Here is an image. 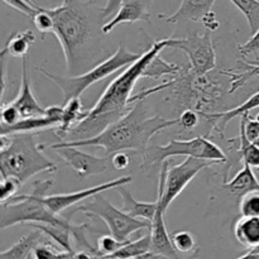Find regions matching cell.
Instances as JSON below:
<instances>
[{"label": "cell", "mask_w": 259, "mask_h": 259, "mask_svg": "<svg viewBox=\"0 0 259 259\" xmlns=\"http://www.w3.org/2000/svg\"><path fill=\"white\" fill-rule=\"evenodd\" d=\"M48 12L70 76H78L99 65L104 55L101 42L106 23L103 8L91 0H63L60 7Z\"/></svg>", "instance_id": "obj_1"}, {"label": "cell", "mask_w": 259, "mask_h": 259, "mask_svg": "<svg viewBox=\"0 0 259 259\" xmlns=\"http://www.w3.org/2000/svg\"><path fill=\"white\" fill-rule=\"evenodd\" d=\"M167 38L154 40L151 47L143 52L142 57L133 65L128 66L119 76H116L105 89L93 109L86 111L85 116L78 121L67 134L70 142L85 141L99 136L109 125L123 118L132 106V93L139 78H143V72L149 61L166 48Z\"/></svg>", "instance_id": "obj_2"}, {"label": "cell", "mask_w": 259, "mask_h": 259, "mask_svg": "<svg viewBox=\"0 0 259 259\" xmlns=\"http://www.w3.org/2000/svg\"><path fill=\"white\" fill-rule=\"evenodd\" d=\"M179 124V119H166L161 115H149L144 100L134 103L131 110L109 125L94 138L85 141L62 142L71 147H101L106 156L123 151L146 152L149 142L159 132Z\"/></svg>", "instance_id": "obj_3"}, {"label": "cell", "mask_w": 259, "mask_h": 259, "mask_svg": "<svg viewBox=\"0 0 259 259\" xmlns=\"http://www.w3.org/2000/svg\"><path fill=\"white\" fill-rule=\"evenodd\" d=\"M10 144L0 152V179H15L20 184L42 172L57 171V164L43 153L35 133L13 134Z\"/></svg>", "instance_id": "obj_4"}, {"label": "cell", "mask_w": 259, "mask_h": 259, "mask_svg": "<svg viewBox=\"0 0 259 259\" xmlns=\"http://www.w3.org/2000/svg\"><path fill=\"white\" fill-rule=\"evenodd\" d=\"M51 180H38L33 185L30 194L17 195L10 201L0 204V230L14 225L48 224L72 227L71 218L53 214L42 201L40 196H47L48 191L53 187Z\"/></svg>", "instance_id": "obj_5"}, {"label": "cell", "mask_w": 259, "mask_h": 259, "mask_svg": "<svg viewBox=\"0 0 259 259\" xmlns=\"http://www.w3.org/2000/svg\"><path fill=\"white\" fill-rule=\"evenodd\" d=\"M142 55L143 53L131 52V51L126 50L123 43H120L113 55L109 56L104 61H101L95 67L85 71V72L78 76L55 75V73L48 72L43 67L37 68V70L42 72L46 77L50 78L51 81H53V83L62 91L63 103L66 104L71 99L80 98L81 94L88 90L94 83L99 82V81L104 80L108 76L113 75L114 72H116L120 68L133 65L136 61H138L142 57Z\"/></svg>", "instance_id": "obj_6"}, {"label": "cell", "mask_w": 259, "mask_h": 259, "mask_svg": "<svg viewBox=\"0 0 259 259\" xmlns=\"http://www.w3.org/2000/svg\"><path fill=\"white\" fill-rule=\"evenodd\" d=\"M176 156H186L192 158L205 159L217 164L228 161L227 154L222 148L205 137H195L187 141L174 139L166 146H151L144 152V166H161L163 162Z\"/></svg>", "instance_id": "obj_7"}, {"label": "cell", "mask_w": 259, "mask_h": 259, "mask_svg": "<svg viewBox=\"0 0 259 259\" xmlns=\"http://www.w3.org/2000/svg\"><path fill=\"white\" fill-rule=\"evenodd\" d=\"M75 212H83L88 217H96L101 219L108 225L110 235H113L119 242H128V238L134 233L143 229H151V223L129 217L123 210L116 209L101 194L95 195L93 201L85 202L72 210L71 214H68V218L72 219Z\"/></svg>", "instance_id": "obj_8"}, {"label": "cell", "mask_w": 259, "mask_h": 259, "mask_svg": "<svg viewBox=\"0 0 259 259\" xmlns=\"http://www.w3.org/2000/svg\"><path fill=\"white\" fill-rule=\"evenodd\" d=\"M211 164L217 163L192 157H187L180 164H169V161L163 162L159 169V186L157 196L161 209L166 212L169 205L181 195V192L197 176V174Z\"/></svg>", "instance_id": "obj_9"}, {"label": "cell", "mask_w": 259, "mask_h": 259, "mask_svg": "<svg viewBox=\"0 0 259 259\" xmlns=\"http://www.w3.org/2000/svg\"><path fill=\"white\" fill-rule=\"evenodd\" d=\"M166 47L184 51L196 77H205L217 66V55L210 30L204 34L194 32L184 38H167Z\"/></svg>", "instance_id": "obj_10"}, {"label": "cell", "mask_w": 259, "mask_h": 259, "mask_svg": "<svg viewBox=\"0 0 259 259\" xmlns=\"http://www.w3.org/2000/svg\"><path fill=\"white\" fill-rule=\"evenodd\" d=\"M43 147L55 151L63 159L66 166L71 167L80 179L103 174L110 164V156H94V154L81 151L78 147L65 146L62 143L50 144V146L43 144Z\"/></svg>", "instance_id": "obj_11"}, {"label": "cell", "mask_w": 259, "mask_h": 259, "mask_svg": "<svg viewBox=\"0 0 259 259\" xmlns=\"http://www.w3.org/2000/svg\"><path fill=\"white\" fill-rule=\"evenodd\" d=\"M132 176H123L119 179L113 180V181L105 182V184L98 185V186L90 187V189L81 190V191L68 192V194H60V195H47V196H40V201L53 212V214L60 215L61 212L65 211L68 207L78 204L86 199L94 197L95 195L105 192L108 190L116 189L119 186L129 184L132 181Z\"/></svg>", "instance_id": "obj_12"}, {"label": "cell", "mask_w": 259, "mask_h": 259, "mask_svg": "<svg viewBox=\"0 0 259 259\" xmlns=\"http://www.w3.org/2000/svg\"><path fill=\"white\" fill-rule=\"evenodd\" d=\"M28 56L22 58V80H20V89L18 96L12 101L19 110L22 119L38 118L45 116L46 108H43L33 94L32 85H30L29 72H28Z\"/></svg>", "instance_id": "obj_13"}, {"label": "cell", "mask_w": 259, "mask_h": 259, "mask_svg": "<svg viewBox=\"0 0 259 259\" xmlns=\"http://www.w3.org/2000/svg\"><path fill=\"white\" fill-rule=\"evenodd\" d=\"M166 212L161 209L158 202V209L156 215L151 222V252L162 255L167 259H181V255L177 253L172 244L169 233L167 232L166 222H164Z\"/></svg>", "instance_id": "obj_14"}, {"label": "cell", "mask_w": 259, "mask_h": 259, "mask_svg": "<svg viewBox=\"0 0 259 259\" xmlns=\"http://www.w3.org/2000/svg\"><path fill=\"white\" fill-rule=\"evenodd\" d=\"M215 0H182L179 9L174 14H159V19L171 24L184 22H201L212 13Z\"/></svg>", "instance_id": "obj_15"}, {"label": "cell", "mask_w": 259, "mask_h": 259, "mask_svg": "<svg viewBox=\"0 0 259 259\" xmlns=\"http://www.w3.org/2000/svg\"><path fill=\"white\" fill-rule=\"evenodd\" d=\"M148 0H125L120 9L103 28L104 34H109L116 25L123 23H136L139 20L151 23V13L148 12Z\"/></svg>", "instance_id": "obj_16"}, {"label": "cell", "mask_w": 259, "mask_h": 259, "mask_svg": "<svg viewBox=\"0 0 259 259\" xmlns=\"http://www.w3.org/2000/svg\"><path fill=\"white\" fill-rule=\"evenodd\" d=\"M116 191L120 195L121 200H123V210L125 214L129 217L136 218V219L146 220V222L151 223L153 220L154 215H156L157 209H158V200L154 202H147V201H138L134 199L133 195L128 191L124 186L116 187Z\"/></svg>", "instance_id": "obj_17"}, {"label": "cell", "mask_w": 259, "mask_h": 259, "mask_svg": "<svg viewBox=\"0 0 259 259\" xmlns=\"http://www.w3.org/2000/svg\"><path fill=\"white\" fill-rule=\"evenodd\" d=\"M259 108V91L255 93L254 95L250 96L247 101L242 104V105L237 106L234 109H230V110L223 111V113H215V114H202L206 119L212 120L214 125L212 129L215 132H218L219 134L224 133L225 128H227L228 123L230 120L235 118H242L244 115H249V111L254 110V109Z\"/></svg>", "instance_id": "obj_18"}, {"label": "cell", "mask_w": 259, "mask_h": 259, "mask_svg": "<svg viewBox=\"0 0 259 259\" xmlns=\"http://www.w3.org/2000/svg\"><path fill=\"white\" fill-rule=\"evenodd\" d=\"M234 235L245 249L259 250V218H240L234 225Z\"/></svg>", "instance_id": "obj_19"}, {"label": "cell", "mask_w": 259, "mask_h": 259, "mask_svg": "<svg viewBox=\"0 0 259 259\" xmlns=\"http://www.w3.org/2000/svg\"><path fill=\"white\" fill-rule=\"evenodd\" d=\"M243 168L234 176V179L230 180L229 182H225L224 187L230 192L235 195L238 199H242L244 195L249 192L259 191V181L255 177L253 168L248 166L247 163H243Z\"/></svg>", "instance_id": "obj_20"}, {"label": "cell", "mask_w": 259, "mask_h": 259, "mask_svg": "<svg viewBox=\"0 0 259 259\" xmlns=\"http://www.w3.org/2000/svg\"><path fill=\"white\" fill-rule=\"evenodd\" d=\"M48 239L42 232L34 229L27 235L20 238L9 249L0 252V259H27L32 254V250L37 244Z\"/></svg>", "instance_id": "obj_21"}, {"label": "cell", "mask_w": 259, "mask_h": 259, "mask_svg": "<svg viewBox=\"0 0 259 259\" xmlns=\"http://www.w3.org/2000/svg\"><path fill=\"white\" fill-rule=\"evenodd\" d=\"M86 111H83L82 101L80 98L71 99L68 103L62 106V116L58 128H56V136L60 138H67V134L78 121H81L85 116Z\"/></svg>", "instance_id": "obj_22"}, {"label": "cell", "mask_w": 259, "mask_h": 259, "mask_svg": "<svg viewBox=\"0 0 259 259\" xmlns=\"http://www.w3.org/2000/svg\"><path fill=\"white\" fill-rule=\"evenodd\" d=\"M35 42L34 33L30 29L23 30V32H15L13 33L7 40L4 47L7 48L8 56H13V57H25L28 56L29 48L33 43Z\"/></svg>", "instance_id": "obj_23"}, {"label": "cell", "mask_w": 259, "mask_h": 259, "mask_svg": "<svg viewBox=\"0 0 259 259\" xmlns=\"http://www.w3.org/2000/svg\"><path fill=\"white\" fill-rule=\"evenodd\" d=\"M151 252V235H144L134 242H126L120 249L105 259H136Z\"/></svg>", "instance_id": "obj_24"}, {"label": "cell", "mask_w": 259, "mask_h": 259, "mask_svg": "<svg viewBox=\"0 0 259 259\" xmlns=\"http://www.w3.org/2000/svg\"><path fill=\"white\" fill-rule=\"evenodd\" d=\"M238 153L243 159V163H247L252 168L259 169V147L248 141L244 133V123L240 119L239 138H238Z\"/></svg>", "instance_id": "obj_25"}, {"label": "cell", "mask_w": 259, "mask_h": 259, "mask_svg": "<svg viewBox=\"0 0 259 259\" xmlns=\"http://www.w3.org/2000/svg\"><path fill=\"white\" fill-rule=\"evenodd\" d=\"M180 72V67L175 63H169L161 56V53L154 56L148 65L146 66L143 77L158 78L163 75H176Z\"/></svg>", "instance_id": "obj_26"}, {"label": "cell", "mask_w": 259, "mask_h": 259, "mask_svg": "<svg viewBox=\"0 0 259 259\" xmlns=\"http://www.w3.org/2000/svg\"><path fill=\"white\" fill-rule=\"evenodd\" d=\"M244 14L252 35L259 29V0H230Z\"/></svg>", "instance_id": "obj_27"}, {"label": "cell", "mask_w": 259, "mask_h": 259, "mask_svg": "<svg viewBox=\"0 0 259 259\" xmlns=\"http://www.w3.org/2000/svg\"><path fill=\"white\" fill-rule=\"evenodd\" d=\"M238 63L240 65V67H243V70L239 73H230V76H232V78H230V85H232V88H230L229 93L237 91L249 78L254 77V76H259V66L252 65L249 62H244V61H238Z\"/></svg>", "instance_id": "obj_28"}, {"label": "cell", "mask_w": 259, "mask_h": 259, "mask_svg": "<svg viewBox=\"0 0 259 259\" xmlns=\"http://www.w3.org/2000/svg\"><path fill=\"white\" fill-rule=\"evenodd\" d=\"M172 244H174L175 249L177 250L179 254H189V253L197 252L196 249V242H195L194 235L186 230H179L175 232L171 235Z\"/></svg>", "instance_id": "obj_29"}, {"label": "cell", "mask_w": 259, "mask_h": 259, "mask_svg": "<svg viewBox=\"0 0 259 259\" xmlns=\"http://www.w3.org/2000/svg\"><path fill=\"white\" fill-rule=\"evenodd\" d=\"M239 212L244 218H259V191L249 192L239 200Z\"/></svg>", "instance_id": "obj_30"}, {"label": "cell", "mask_w": 259, "mask_h": 259, "mask_svg": "<svg viewBox=\"0 0 259 259\" xmlns=\"http://www.w3.org/2000/svg\"><path fill=\"white\" fill-rule=\"evenodd\" d=\"M126 242H119L118 239L113 237V235H103L98 239V252L99 257L104 258L108 255L113 254L116 250L120 249Z\"/></svg>", "instance_id": "obj_31"}, {"label": "cell", "mask_w": 259, "mask_h": 259, "mask_svg": "<svg viewBox=\"0 0 259 259\" xmlns=\"http://www.w3.org/2000/svg\"><path fill=\"white\" fill-rule=\"evenodd\" d=\"M23 185L15 179H0V204L10 201L17 196Z\"/></svg>", "instance_id": "obj_32"}, {"label": "cell", "mask_w": 259, "mask_h": 259, "mask_svg": "<svg viewBox=\"0 0 259 259\" xmlns=\"http://www.w3.org/2000/svg\"><path fill=\"white\" fill-rule=\"evenodd\" d=\"M32 20L38 32L42 33L43 35L47 34V33H53L55 23H53V19L48 10H38L34 17L32 18Z\"/></svg>", "instance_id": "obj_33"}, {"label": "cell", "mask_w": 259, "mask_h": 259, "mask_svg": "<svg viewBox=\"0 0 259 259\" xmlns=\"http://www.w3.org/2000/svg\"><path fill=\"white\" fill-rule=\"evenodd\" d=\"M20 120H22V115H20L17 106L12 101L8 104H4V106L0 110V124H3L5 126H12L14 124L19 123Z\"/></svg>", "instance_id": "obj_34"}, {"label": "cell", "mask_w": 259, "mask_h": 259, "mask_svg": "<svg viewBox=\"0 0 259 259\" xmlns=\"http://www.w3.org/2000/svg\"><path fill=\"white\" fill-rule=\"evenodd\" d=\"M58 253L60 252L56 250L55 245H52L50 239H46L40 242L39 244L35 245L30 255H32L33 259H56Z\"/></svg>", "instance_id": "obj_35"}, {"label": "cell", "mask_w": 259, "mask_h": 259, "mask_svg": "<svg viewBox=\"0 0 259 259\" xmlns=\"http://www.w3.org/2000/svg\"><path fill=\"white\" fill-rule=\"evenodd\" d=\"M8 52L7 48H3V55L0 56V110L4 106V94L7 90V71H8Z\"/></svg>", "instance_id": "obj_36"}, {"label": "cell", "mask_w": 259, "mask_h": 259, "mask_svg": "<svg viewBox=\"0 0 259 259\" xmlns=\"http://www.w3.org/2000/svg\"><path fill=\"white\" fill-rule=\"evenodd\" d=\"M244 123V133L248 141L255 143L257 139L259 138V121L257 119L250 118L249 115H244L240 118Z\"/></svg>", "instance_id": "obj_37"}, {"label": "cell", "mask_w": 259, "mask_h": 259, "mask_svg": "<svg viewBox=\"0 0 259 259\" xmlns=\"http://www.w3.org/2000/svg\"><path fill=\"white\" fill-rule=\"evenodd\" d=\"M177 119H179V125L186 131L194 129L199 124V115H197L196 111L191 110V109H186V110L182 111L180 118Z\"/></svg>", "instance_id": "obj_38"}, {"label": "cell", "mask_w": 259, "mask_h": 259, "mask_svg": "<svg viewBox=\"0 0 259 259\" xmlns=\"http://www.w3.org/2000/svg\"><path fill=\"white\" fill-rule=\"evenodd\" d=\"M2 2L5 3L8 7L13 8V9L23 13V14L27 15V17H29V18L34 17L35 13L38 12V9L33 8L32 5L27 2V0H2Z\"/></svg>", "instance_id": "obj_39"}, {"label": "cell", "mask_w": 259, "mask_h": 259, "mask_svg": "<svg viewBox=\"0 0 259 259\" xmlns=\"http://www.w3.org/2000/svg\"><path fill=\"white\" fill-rule=\"evenodd\" d=\"M238 50H239V52L242 53L244 57L253 55V53H257L259 51V29L250 37V39H248L247 42L244 43V45L238 46Z\"/></svg>", "instance_id": "obj_40"}, {"label": "cell", "mask_w": 259, "mask_h": 259, "mask_svg": "<svg viewBox=\"0 0 259 259\" xmlns=\"http://www.w3.org/2000/svg\"><path fill=\"white\" fill-rule=\"evenodd\" d=\"M27 2L38 10H53L60 7L63 0H27Z\"/></svg>", "instance_id": "obj_41"}, {"label": "cell", "mask_w": 259, "mask_h": 259, "mask_svg": "<svg viewBox=\"0 0 259 259\" xmlns=\"http://www.w3.org/2000/svg\"><path fill=\"white\" fill-rule=\"evenodd\" d=\"M111 164L115 169H119V171H123V169L128 168L129 163H131V158L126 153H123V152H118V153L113 154L110 158Z\"/></svg>", "instance_id": "obj_42"}, {"label": "cell", "mask_w": 259, "mask_h": 259, "mask_svg": "<svg viewBox=\"0 0 259 259\" xmlns=\"http://www.w3.org/2000/svg\"><path fill=\"white\" fill-rule=\"evenodd\" d=\"M125 2V0H108L105 4V7L103 8L104 9V17H105V19H108V18H113L114 15L118 13V10L120 9L121 4Z\"/></svg>", "instance_id": "obj_43"}, {"label": "cell", "mask_w": 259, "mask_h": 259, "mask_svg": "<svg viewBox=\"0 0 259 259\" xmlns=\"http://www.w3.org/2000/svg\"><path fill=\"white\" fill-rule=\"evenodd\" d=\"M73 259H99V258L95 257V255H93L91 253L85 252V250H81V252L75 253Z\"/></svg>", "instance_id": "obj_44"}, {"label": "cell", "mask_w": 259, "mask_h": 259, "mask_svg": "<svg viewBox=\"0 0 259 259\" xmlns=\"http://www.w3.org/2000/svg\"><path fill=\"white\" fill-rule=\"evenodd\" d=\"M237 259H259V250H250L247 254L242 255V257Z\"/></svg>", "instance_id": "obj_45"}, {"label": "cell", "mask_w": 259, "mask_h": 259, "mask_svg": "<svg viewBox=\"0 0 259 259\" xmlns=\"http://www.w3.org/2000/svg\"><path fill=\"white\" fill-rule=\"evenodd\" d=\"M73 255H75V253L73 252H67V250H63V252L58 253L56 259H73Z\"/></svg>", "instance_id": "obj_46"}, {"label": "cell", "mask_w": 259, "mask_h": 259, "mask_svg": "<svg viewBox=\"0 0 259 259\" xmlns=\"http://www.w3.org/2000/svg\"><path fill=\"white\" fill-rule=\"evenodd\" d=\"M136 259H167V258L162 257V255H159V254H156V253L149 252V253H147V254L141 255V257H138Z\"/></svg>", "instance_id": "obj_47"}, {"label": "cell", "mask_w": 259, "mask_h": 259, "mask_svg": "<svg viewBox=\"0 0 259 259\" xmlns=\"http://www.w3.org/2000/svg\"><path fill=\"white\" fill-rule=\"evenodd\" d=\"M249 63H252V65H257L259 66V61H248Z\"/></svg>", "instance_id": "obj_48"}, {"label": "cell", "mask_w": 259, "mask_h": 259, "mask_svg": "<svg viewBox=\"0 0 259 259\" xmlns=\"http://www.w3.org/2000/svg\"><path fill=\"white\" fill-rule=\"evenodd\" d=\"M254 144H255V146H258V147H259V138L257 139V142H255V143H254Z\"/></svg>", "instance_id": "obj_49"}, {"label": "cell", "mask_w": 259, "mask_h": 259, "mask_svg": "<svg viewBox=\"0 0 259 259\" xmlns=\"http://www.w3.org/2000/svg\"><path fill=\"white\" fill-rule=\"evenodd\" d=\"M255 119H257V120L259 121V114H258V115H257V118H255Z\"/></svg>", "instance_id": "obj_50"}, {"label": "cell", "mask_w": 259, "mask_h": 259, "mask_svg": "<svg viewBox=\"0 0 259 259\" xmlns=\"http://www.w3.org/2000/svg\"><path fill=\"white\" fill-rule=\"evenodd\" d=\"M99 259H105V258H99Z\"/></svg>", "instance_id": "obj_51"}]
</instances>
